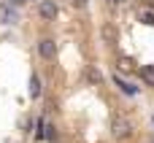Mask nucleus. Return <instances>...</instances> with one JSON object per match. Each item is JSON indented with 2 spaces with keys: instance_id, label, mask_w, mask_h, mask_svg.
I'll return each mask as SVG.
<instances>
[{
  "instance_id": "f257e3e1",
  "label": "nucleus",
  "mask_w": 154,
  "mask_h": 143,
  "mask_svg": "<svg viewBox=\"0 0 154 143\" xmlns=\"http://www.w3.org/2000/svg\"><path fill=\"white\" fill-rule=\"evenodd\" d=\"M111 135H114L116 141H127V138L133 135V124H130L127 119H116L114 127H111Z\"/></svg>"
},
{
  "instance_id": "0eeeda50",
  "label": "nucleus",
  "mask_w": 154,
  "mask_h": 143,
  "mask_svg": "<svg viewBox=\"0 0 154 143\" xmlns=\"http://www.w3.org/2000/svg\"><path fill=\"white\" fill-rule=\"evenodd\" d=\"M116 84L122 87V92H125V95H135V87H133V84H127V81H122L119 76H116Z\"/></svg>"
},
{
  "instance_id": "f8f14e48",
  "label": "nucleus",
  "mask_w": 154,
  "mask_h": 143,
  "mask_svg": "<svg viewBox=\"0 0 154 143\" xmlns=\"http://www.w3.org/2000/svg\"><path fill=\"white\" fill-rule=\"evenodd\" d=\"M152 122H154V119H152Z\"/></svg>"
},
{
  "instance_id": "9d476101",
  "label": "nucleus",
  "mask_w": 154,
  "mask_h": 143,
  "mask_svg": "<svg viewBox=\"0 0 154 143\" xmlns=\"http://www.w3.org/2000/svg\"><path fill=\"white\" fill-rule=\"evenodd\" d=\"M19 3H24V0H5V5H19Z\"/></svg>"
},
{
  "instance_id": "f03ea898",
  "label": "nucleus",
  "mask_w": 154,
  "mask_h": 143,
  "mask_svg": "<svg viewBox=\"0 0 154 143\" xmlns=\"http://www.w3.org/2000/svg\"><path fill=\"white\" fill-rule=\"evenodd\" d=\"M38 14H41V19H46V22H54V19H57V14H60V8H57V3H54V0H41V5H38Z\"/></svg>"
},
{
  "instance_id": "39448f33",
  "label": "nucleus",
  "mask_w": 154,
  "mask_h": 143,
  "mask_svg": "<svg viewBox=\"0 0 154 143\" xmlns=\"http://www.w3.org/2000/svg\"><path fill=\"white\" fill-rule=\"evenodd\" d=\"M141 78H143L149 87H154V65H146V68L141 70Z\"/></svg>"
},
{
  "instance_id": "1a4fd4ad",
  "label": "nucleus",
  "mask_w": 154,
  "mask_h": 143,
  "mask_svg": "<svg viewBox=\"0 0 154 143\" xmlns=\"http://www.w3.org/2000/svg\"><path fill=\"white\" fill-rule=\"evenodd\" d=\"M89 0H73V8H87Z\"/></svg>"
},
{
  "instance_id": "7ed1b4c3",
  "label": "nucleus",
  "mask_w": 154,
  "mask_h": 143,
  "mask_svg": "<svg viewBox=\"0 0 154 143\" xmlns=\"http://www.w3.org/2000/svg\"><path fill=\"white\" fill-rule=\"evenodd\" d=\"M38 54H41L43 59H54V54H57V43H54L51 38H41V41H38Z\"/></svg>"
},
{
  "instance_id": "ddd939ff",
  "label": "nucleus",
  "mask_w": 154,
  "mask_h": 143,
  "mask_svg": "<svg viewBox=\"0 0 154 143\" xmlns=\"http://www.w3.org/2000/svg\"><path fill=\"white\" fill-rule=\"evenodd\" d=\"M152 143H154V141H152Z\"/></svg>"
},
{
  "instance_id": "423d86ee",
  "label": "nucleus",
  "mask_w": 154,
  "mask_h": 143,
  "mask_svg": "<svg viewBox=\"0 0 154 143\" xmlns=\"http://www.w3.org/2000/svg\"><path fill=\"white\" fill-rule=\"evenodd\" d=\"M30 95H32V97H38V95H41V78H38V76H32V78H30Z\"/></svg>"
},
{
  "instance_id": "20e7f679",
  "label": "nucleus",
  "mask_w": 154,
  "mask_h": 143,
  "mask_svg": "<svg viewBox=\"0 0 154 143\" xmlns=\"http://www.w3.org/2000/svg\"><path fill=\"white\" fill-rule=\"evenodd\" d=\"M0 22H3V24H16V22H19V14H16V8L3 3V5H0Z\"/></svg>"
},
{
  "instance_id": "9b49d317",
  "label": "nucleus",
  "mask_w": 154,
  "mask_h": 143,
  "mask_svg": "<svg viewBox=\"0 0 154 143\" xmlns=\"http://www.w3.org/2000/svg\"><path fill=\"white\" fill-rule=\"evenodd\" d=\"M106 3H108V5H122L125 0H106Z\"/></svg>"
},
{
  "instance_id": "6e6552de",
  "label": "nucleus",
  "mask_w": 154,
  "mask_h": 143,
  "mask_svg": "<svg viewBox=\"0 0 154 143\" xmlns=\"http://www.w3.org/2000/svg\"><path fill=\"white\" fill-rule=\"evenodd\" d=\"M87 78H89L92 84H100V81H103V76H100V70H95V68H89V73H87Z\"/></svg>"
}]
</instances>
